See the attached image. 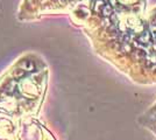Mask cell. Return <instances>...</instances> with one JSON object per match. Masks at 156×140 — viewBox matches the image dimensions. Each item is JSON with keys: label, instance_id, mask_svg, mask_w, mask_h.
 <instances>
[{"label": "cell", "instance_id": "cell-1", "mask_svg": "<svg viewBox=\"0 0 156 140\" xmlns=\"http://www.w3.org/2000/svg\"><path fill=\"white\" fill-rule=\"evenodd\" d=\"M20 66L22 68V70H25V71H30V70L34 69V63L30 62V61H22L20 63Z\"/></svg>", "mask_w": 156, "mask_h": 140}]
</instances>
